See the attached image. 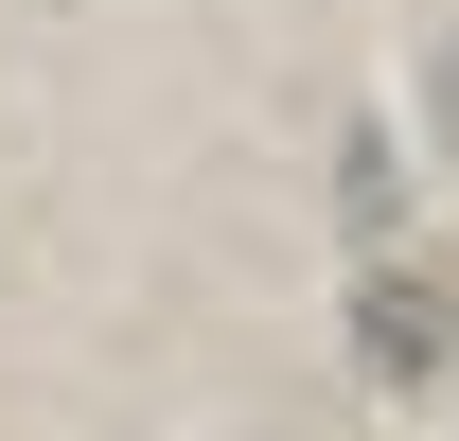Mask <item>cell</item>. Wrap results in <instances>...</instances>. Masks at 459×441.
I'll use <instances>...</instances> for the list:
<instances>
[{"label":"cell","instance_id":"6da1fadb","mask_svg":"<svg viewBox=\"0 0 459 441\" xmlns=\"http://www.w3.org/2000/svg\"><path fill=\"white\" fill-rule=\"evenodd\" d=\"M353 318H371V371H406V388H424V371L459 353V282H442V265H389Z\"/></svg>","mask_w":459,"mask_h":441},{"label":"cell","instance_id":"7a4b0ae2","mask_svg":"<svg viewBox=\"0 0 459 441\" xmlns=\"http://www.w3.org/2000/svg\"><path fill=\"white\" fill-rule=\"evenodd\" d=\"M442 142H459V54H442Z\"/></svg>","mask_w":459,"mask_h":441}]
</instances>
